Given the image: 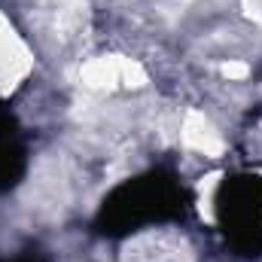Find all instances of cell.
I'll list each match as a JSON object with an SVG mask.
<instances>
[{
  "label": "cell",
  "mask_w": 262,
  "mask_h": 262,
  "mask_svg": "<svg viewBox=\"0 0 262 262\" xmlns=\"http://www.w3.org/2000/svg\"><path fill=\"white\" fill-rule=\"evenodd\" d=\"M0 262H46V259H40V256H15V259H0Z\"/></svg>",
  "instance_id": "277c9868"
},
{
  "label": "cell",
  "mask_w": 262,
  "mask_h": 262,
  "mask_svg": "<svg viewBox=\"0 0 262 262\" xmlns=\"http://www.w3.org/2000/svg\"><path fill=\"white\" fill-rule=\"evenodd\" d=\"M216 226L241 259L262 256V174H229L216 189Z\"/></svg>",
  "instance_id": "7a4b0ae2"
},
{
  "label": "cell",
  "mask_w": 262,
  "mask_h": 262,
  "mask_svg": "<svg viewBox=\"0 0 262 262\" xmlns=\"http://www.w3.org/2000/svg\"><path fill=\"white\" fill-rule=\"evenodd\" d=\"M28 174V143L15 116L0 113V195L12 192Z\"/></svg>",
  "instance_id": "3957f363"
},
{
  "label": "cell",
  "mask_w": 262,
  "mask_h": 262,
  "mask_svg": "<svg viewBox=\"0 0 262 262\" xmlns=\"http://www.w3.org/2000/svg\"><path fill=\"white\" fill-rule=\"evenodd\" d=\"M0 113H6V107H3V98H0Z\"/></svg>",
  "instance_id": "5b68a950"
},
{
  "label": "cell",
  "mask_w": 262,
  "mask_h": 262,
  "mask_svg": "<svg viewBox=\"0 0 262 262\" xmlns=\"http://www.w3.org/2000/svg\"><path fill=\"white\" fill-rule=\"evenodd\" d=\"M192 210V192L171 168H149L113 186L101 198L92 229L101 238H128L149 226L183 223Z\"/></svg>",
  "instance_id": "6da1fadb"
}]
</instances>
